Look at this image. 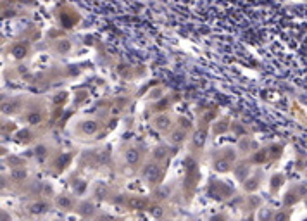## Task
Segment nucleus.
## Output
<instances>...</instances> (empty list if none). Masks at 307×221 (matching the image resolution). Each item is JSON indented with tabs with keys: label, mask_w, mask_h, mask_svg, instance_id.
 I'll return each mask as SVG.
<instances>
[{
	"label": "nucleus",
	"mask_w": 307,
	"mask_h": 221,
	"mask_svg": "<svg viewBox=\"0 0 307 221\" xmlns=\"http://www.w3.org/2000/svg\"><path fill=\"white\" fill-rule=\"evenodd\" d=\"M168 124H169V119L168 117H159V119H157V121H155V126H157V128H161V130H166V128H168Z\"/></svg>",
	"instance_id": "nucleus-8"
},
{
	"label": "nucleus",
	"mask_w": 307,
	"mask_h": 221,
	"mask_svg": "<svg viewBox=\"0 0 307 221\" xmlns=\"http://www.w3.org/2000/svg\"><path fill=\"white\" fill-rule=\"evenodd\" d=\"M130 206H131V209H136V211H143V209H147V207H148V202H147L145 199L135 197V199L130 200Z\"/></svg>",
	"instance_id": "nucleus-2"
},
{
	"label": "nucleus",
	"mask_w": 307,
	"mask_h": 221,
	"mask_svg": "<svg viewBox=\"0 0 307 221\" xmlns=\"http://www.w3.org/2000/svg\"><path fill=\"white\" fill-rule=\"evenodd\" d=\"M157 197H159V199H166V197H168V188L159 190V192H157Z\"/></svg>",
	"instance_id": "nucleus-13"
},
{
	"label": "nucleus",
	"mask_w": 307,
	"mask_h": 221,
	"mask_svg": "<svg viewBox=\"0 0 307 221\" xmlns=\"http://www.w3.org/2000/svg\"><path fill=\"white\" fill-rule=\"evenodd\" d=\"M83 130H85V133L91 135V133H95V131H97V123H93V121H86V123L83 124Z\"/></svg>",
	"instance_id": "nucleus-6"
},
{
	"label": "nucleus",
	"mask_w": 307,
	"mask_h": 221,
	"mask_svg": "<svg viewBox=\"0 0 307 221\" xmlns=\"http://www.w3.org/2000/svg\"><path fill=\"white\" fill-rule=\"evenodd\" d=\"M24 174H26L24 171H14V173H12V176H14V178H24Z\"/></svg>",
	"instance_id": "nucleus-16"
},
{
	"label": "nucleus",
	"mask_w": 307,
	"mask_h": 221,
	"mask_svg": "<svg viewBox=\"0 0 307 221\" xmlns=\"http://www.w3.org/2000/svg\"><path fill=\"white\" fill-rule=\"evenodd\" d=\"M204 140H205V133H202V131H198L195 135V145H202Z\"/></svg>",
	"instance_id": "nucleus-11"
},
{
	"label": "nucleus",
	"mask_w": 307,
	"mask_h": 221,
	"mask_svg": "<svg viewBox=\"0 0 307 221\" xmlns=\"http://www.w3.org/2000/svg\"><path fill=\"white\" fill-rule=\"evenodd\" d=\"M138 159H140V154L135 150V149H131V150L126 152V161H128L130 164H136V162H138Z\"/></svg>",
	"instance_id": "nucleus-3"
},
{
	"label": "nucleus",
	"mask_w": 307,
	"mask_h": 221,
	"mask_svg": "<svg viewBox=\"0 0 307 221\" xmlns=\"http://www.w3.org/2000/svg\"><path fill=\"white\" fill-rule=\"evenodd\" d=\"M152 214L155 216V218H161L162 216V207H157V206L152 207Z\"/></svg>",
	"instance_id": "nucleus-12"
},
{
	"label": "nucleus",
	"mask_w": 307,
	"mask_h": 221,
	"mask_svg": "<svg viewBox=\"0 0 307 221\" xmlns=\"http://www.w3.org/2000/svg\"><path fill=\"white\" fill-rule=\"evenodd\" d=\"M79 213L83 214V216H90V214L93 213V206H91V204H88V202H85L83 206L79 207Z\"/></svg>",
	"instance_id": "nucleus-7"
},
{
	"label": "nucleus",
	"mask_w": 307,
	"mask_h": 221,
	"mask_svg": "<svg viewBox=\"0 0 307 221\" xmlns=\"http://www.w3.org/2000/svg\"><path fill=\"white\" fill-rule=\"evenodd\" d=\"M157 157H164V149H157V154H155Z\"/></svg>",
	"instance_id": "nucleus-17"
},
{
	"label": "nucleus",
	"mask_w": 307,
	"mask_h": 221,
	"mask_svg": "<svg viewBox=\"0 0 307 221\" xmlns=\"http://www.w3.org/2000/svg\"><path fill=\"white\" fill-rule=\"evenodd\" d=\"M274 221H286V214L285 213H278L274 216Z\"/></svg>",
	"instance_id": "nucleus-14"
},
{
	"label": "nucleus",
	"mask_w": 307,
	"mask_h": 221,
	"mask_svg": "<svg viewBox=\"0 0 307 221\" xmlns=\"http://www.w3.org/2000/svg\"><path fill=\"white\" fill-rule=\"evenodd\" d=\"M159 174H161V169L155 164H147V168L143 169V178L150 183H155L159 180Z\"/></svg>",
	"instance_id": "nucleus-1"
},
{
	"label": "nucleus",
	"mask_w": 307,
	"mask_h": 221,
	"mask_svg": "<svg viewBox=\"0 0 307 221\" xmlns=\"http://www.w3.org/2000/svg\"><path fill=\"white\" fill-rule=\"evenodd\" d=\"M29 211L33 214H42L47 211V206L43 204V202H35V204H31V207H29Z\"/></svg>",
	"instance_id": "nucleus-4"
},
{
	"label": "nucleus",
	"mask_w": 307,
	"mask_h": 221,
	"mask_svg": "<svg viewBox=\"0 0 307 221\" xmlns=\"http://www.w3.org/2000/svg\"><path fill=\"white\" fill-rule=\"evenodd\" d=\"M255 188H257V180H255V178H252L250 181H247V183H245V190H249V192L255 190Z\"/></svg>",
	"instance_id": "nucleus-10"
},
{
	"label": "nucleus",
	"mask_w": 307,
	"mask_h": 221,
	"mask_svg": "<svg viewBox=\"0 0 307 221\" xmlns=\"http://www.w3.org/2000/svg\"><path fill=\"white\" fill-rule=\"evenodd\" d=\"M181 140H183V133H181V131H178V133L173 135V142H181Z\"/></svg>",
	"instance_id": "nucleus-15"
},
{
	"label": "nucleus",
	"mask_w": 307,
	"mask_h": 221,
	"mask_svg": "<svg viewBox=\"0 0 307 221\" xmlns=\"http://www.w3.org/2000/svg\"><path fill=\"white\" fill-rule=\"evenodd\" d=\"M57 206L61 207V209H71V200H69V197H57Z\"/></svg>",
	"instance_id": "nucleus-5"
},
{
	"label": "nucleus",
	"mask_w": 307,
	"mask_h": 221,
	"mask_svg": "<svg viewBox=\"0 0 307 221\" xmlns=\"http://www.w3.org/2000/svg\"><path fill=\"white\" fill-rule=\"evenodd\" d=\"M216 169H217V171H228V169H230V164H228L226 161H217V162H216Z\"/></svg>",
	"instance_id": "nucleus-9"
}]
</instances>
